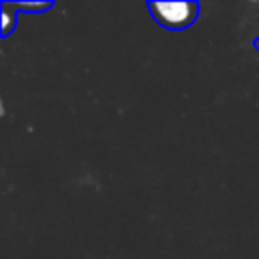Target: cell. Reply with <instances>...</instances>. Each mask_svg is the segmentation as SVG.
I'll use <instances>...</instances> for the list:
<instances>
[{"label":"cell","mask_w":259,"mask_h":259,"mask_svg":"<svg viewBox=\"0 0 259 259\" xmlns=\"http://www.w3.org/2000/svg\"><path fill=\"white\" fill-rule=\"evenodd\" d=\"M148 8L156 22L172 30L192 24L198 14L196 2H150Z\"/></svg>","instance_id":"obj_1"},{"label":"cell","mask_w":259,"mask_h":259,"mask_svg":"<svg viewBox=\"0 0 259 259\" xmlns=\"http://www.w3.org/2000/svg\"><path fill=\"white\" fill-rule=\"evenodd\" d=\"M14 22H16V16L10 12V4L2 2V34H10Z\"/></svg>","instance_id":"obj_2"},{"label":"cell","mask_w":259,"mask_h":259,"mask_svg":"<svg viewBox=\"0 0 259 259\" xmlns=\"http://www.w3.org/2000/svg\"><path fill=\"white\" fill-rule=\"evenodd\" d=\"M10 6L14 8V10H47V8H51L53 4L51 2H16V4H12L10 2Z\"/></svg>","instance_id":"obj_3"},{"label":"cell","mask_w":259,"mask_h":259,"mask_svg":"<svg viewBox=\"0 0 259 259\" xmlns=\"http://www.w3.org/2000/svg\"><path fill=\"white\" fill-rule=\"evenodd\" d=\"M255 45H257V47H259V40H255Z\"/></svg>","instance_id":"obj_4"}]
</instances>
